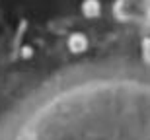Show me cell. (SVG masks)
I'll use <instances>...</instances> for the list:
<instances>
[{
    "mask_svg": "<svg viewBox=\"0 0 150 140\" xmlns=\"http://www.w3.org/2000/svg\"><path fill=\"white\" fill-rule=\"evenodd\" d=\"M0 140H150V56L105 53L37 74L4 101Z\"/></svg>",
    "mask_w": 150,
    "mask_h": 140,
    "instance_id": "6da1fadb",
    "label": "cell"
}]
</instances>
